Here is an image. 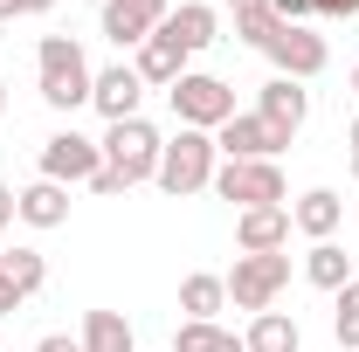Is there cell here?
Masks as SVG:
<instances>
[{"label":"cell","instance_id":"cell-30","mask_svg":"<svg viewBox=\"0 0 359 352\" xmlns=\"http://www.w3.org/2000/svg\"><path fill=\"white\" fill-rule=\"evenodd\" d=\"M7 221H21V194H14V187L0 180V228H7Z\"/></svg>","mask_w":359,"mask_h":352},{"label":"cell","instance_id":"cell-22","mask_svg":"<svg viewBox=\"0 0 359 352\" xmlns=\"http://www.w3.org/2000/svg\"><path fill=\"white\" fill-rule=\"evenodd\" d=\"M228 14H235V35H242V42H249V48H269V35L283 28L269 0H228Z\"/></svg>","mask_w":359,"mask_h":352},{"label":"cell","instance_id":"cell-11","mask_svg":"<svg viewBox=\"0 0 359 352\" xmlns=\"http://www.w3.org/2000/svg\"><path fill=\"white\" fill-rule=\"evenodd\" d=\"M166 14H173V0H104V42L138 48Z\"/></svg>","mask_w":359,"mask_h":352},{"label":"cell","instance_id":"cell-21","mask_svg":"<svg viewBox=\"0 0 359 352\" xmlns=\"http://www.w3.org/2000/svg\"><path fill=\"white\" fill-rule=\"evenodd\" d=\"M304 276H311L318 290H332V297H339V290L353 283V256H346L339 242H311V256H304Z\"/></svg>","mask_w":359,"mask_h":352},{"label":"cell","instance_id":"cell-27","mask_svg":"<svg viewBox=\"0 0 359 352\" xmlns=\"http://www.w3.org/2000/svg\"><path fill=\"white\" fill-rule=\"evenodd\" d=\"M90 194H104V201H118V194H132V187H125V180H118V173H111V166H104V173L90 180Z\"/></svg>","mask_w":359,"mask_h":352},{"label":"cell","instance_id":"cell-26","mask_svg":"<svg viewBox=\"0 0 359 352\" xmlns=\"http://www.w3.org/2000/svg\"><path fill=\"white\" fill-rule=\"evenodd\" d=\"M276 7V21H311L318 14V0H269Z\"/></svg>","mask_w":359,"mask_h":352},{"label":"cell","instance_id":"cell-29","mask_svg":"<svg viewBox=\"0 0 359 352\" xmlns=\"http://www.w3.org/2000/svg\"><path fill=\"white\" fill-rule=\"evenodd\" d=\"M318 14H325V21H353L359 0H318Z\"/></svg>","mask_w":359,"mask_h":352},{"label":"cell","instance_id":"cell-17","mask_svg":"<svg viewBox=\"0 0 359 352\" xmlns=\"http://www.w3.org/2000/svg\"><path fill=\"white\" fill-rule=\"evenodd\" d=\"M242 352H304V332L290 311H256L242 332Z\"/></svg>","mask_w":359,"mask_h":352},{"label":"cell","instance_id":"cell-1","mask_svg":"<svg viewBox=\"0 0 359 352\" xmlns=\"http://www.w3.org/2000/svg\"><path fill=\"white\" fill-rule=\"evenodd\" d=\"M35 76H42V104H48V111H76V104H90V83H97L90 55L69 42V35H42V48H35Z\"/></svg>","mask_w":359,"mask_h":352},{"label":"cell","instance_id":"cell-35","mask_svg":"<svg viewBox=\"0 0 359 352\" xmlns=\"http://www.w3.org/2000/svg\"><path fill=\"white\" fill-rule=\"evenodd\" d=\"M346 83H353V97H359V62H353V76H346Z\"/></svg>","mask_w":359,"mask_h":352},{"label":"cell","instance_id":"cell-15","mask_svg":"<svg viewBox=\"0 0 359 352\" xmlns=\"http://www.w3.org/2000/svg\"><path fill=\"white\" fill-rule=\"evenodd\" d=\"M159 28H166V35L187 48V55H201V48H215V42H222V14H215L208 0H180V7L166 14V21H159Z\"/></svg>","mask_w":359,"mask_h":352},{"label":"cell","instance_id":"cell-6","mask_svg":"<svg viewBox=\"0 0 359 352\" xmlns=\"http://www.w3.org/2000/svg\"><path fill=\"white\" fill-rule=\"evenodd\" d=\"M222 283H228V304L235 311H269L276 290L290 283V256H283V249H276V256H235V269H228Z\"/></svg>","mask_w":359,"mask_h":352},{"label":"cell","instance_id":"cell-24","mask_svg":"<svg viewBox=\"0 0 359 352\" xmlns=\"http://www.w3.org/2000/svg\"><path fill=\"white\" fill-rule=\"evenodd\" d=\"M173 352H242V339H235V332H222V325L187 318V325L173 332Z\"/></svg>","mask_w":359,"mask_h":352},{"label":"cell","instance_id":"cell-12","mask_svg":"<svg viewBox=\"0 0 359 352\" xmlns=\"http://www.w3.org/2000/svg\"><path fill=\"white\" fill-rule=\"evenodd\" d=\"M132 69H138V83H145V90H173L180 76H187V48H180L166 28H152V35L132 48Z\"/></svg>","mask_w":359,"mask_h":352},{"label":"cell","instance_id":"cell-14","mask_svg":"<svg viewBox=\"0 0 359 352\" xmlns=\"http://www.w3.org/2000/svg\"><path fill=\"white\" fill-rule=\"evenodd\" d=\"M290 242V208H242L235 215V249L242 256H276Z\"/></svg>","mask_w":359,"mask_h":352},{"label":"cell","instance_id":"cell-28","mask_svg":"<svg viewBox=\"0 0 359 352\" xmlns=\"http://www.w3.org/2000/svg\"><path fill=\"white\" fill-rule=\"evenodd\" d=\"M35 352H83V339H69V332H48V339H35Z\"/></svg>","mask_w":359,"mask_h":352},{"label":"cell","instance_id":"cell-9","mask_svg":"<svg viewBox=\"0 0 359 352\" xmlns=\"http://www.w3.org/2000/svg\"><path fill=\"white\" fill-rule=\"evenodd\" d=\"M256 118H263L269 132L297 138V132H304V118H311V90L290 83V76H269V83L256 90Z\"/></svg>","mask_w":359,"mask_h":352},{"label":"cell","instance_id":"cell-10","mask_svg":"<svg viewBox=\"0 0 359 352\" xmlns=\"http://www.w3.org/2000/svg\"><path fill=\"white\" fill-rule=\"evenodd\" d=\"M283 145H290V138H283V132H269L256 111H235L222 132H215V152H222V159H276Z\"/></svg>","mask_w":359,"mask_h":352},{"label":"cell","instance_id":"cell-3","mask_svg":"<svg viewBox=\"0 0 359 352\" xmlns=\"http://www.w3.org/2000/svg\"><path fill=\"white\" fill-rule=\"evenodd\" d=\"M166 104H173V118L187 132H222L228 118H235V90L222 76H208V69H187L173 90H166Z\"/></svg>","mask_w":359,"mask_h":352},{"label":"cell","instance_id":"cell-13","mask_svg":"<svg viewBox=\"0 0 359 352\" xmlns=\"http://www.w3.org/2000/svg\"><path fill=\"white\" fill-rule=\"evenodd\" d=\"M138 97H145V83H138L132 62H111V69H97V83H90V104L104 111V125L138 118Z\"/></svg>","mask_w":359,"mask_h":352},{"label":"cell","instance_id":"cell-2","mask_svg":"<svg viewBox=\"0 0 359 352\" xmlns=\"http://www.w3.org/2000/svg\"><path fill=\"white\" fill-rule=\"evenodd\" d=\"M215 166H222V152H215V132H187L180 125L173 138H166V152H159V187L173 194V201H187V194H208L215 187Z\"/></svg>","mask_w":359,"mask_h":352},{"label":"cell","instance_id":"cell-18","mask_svg":"<svg viewBox=\"0 0 359 352\" xmlns=\"http://www.w3.org/2000/svg\"><path fill=\"white\" fill-rule=\"evenodd\" d=\"M76 339H83V352H138L125 311H83V332Z\"/></svg>","mask_w":359,"mask_h":352},{"label":"cell","instance_id":"cell-5","mask_svg":"<svg viewBox=\"0 0 359 352\" xmlns=\"http://www.w3.org/2000/svg\"><path fill=\"white\" fill-rule=\"evenodd\" d=\"M97 145H104V166L125 180V187L152 180V173H159V152H166V138L152 132L145 118H125V125H111V132L97 138Z\"/></svg>","mask_w":359,"mask_h":352},{"label":"cell","instance_id":"cell-19","mask_svg":"<svg viewBox=\"0 0 359 352\" xmlns=\"http://www.w3.org/2000/svg\"><path fill=\"white\" fill-rule=\"evenodd\" d=\"M21 221H28V228H62V221H69V187H55V180L21 187Z\"/></svg>","mask_w":359,"mask_h":352},{"label":"cell","instance_id":"cell-25","mask_svg":"<svg viewBox=\"0 0 359 352\" xmlns=\"http://www.w3.org/2000/svg\"><path fill=\"white\" fill-rule=\"evenodd\" d=\"M332 339H339L346 352H359V276L332 297Z\"/></svg>","mask_w":359,"mask_h":352},{"label":"cell","instance_id":"cell-4","mask_svg":"<svg viewBox=\"0 0 359 352\" xmlns=\"http://www.w3.org/2000/svg\"><path fill=\"white\" fill-rule=\"evenodd\" d=\"M215 194L235 201V215H242V208H283V201H290L276 159H222V166H215Z\"/></svg>","mask_w":359,"mask_h":352},{"label":"cell","instance_id":"cell-8","mask_svg":"<svg viewBox=\"0 0 359 352\" xmlns=\"http://www.w3.org/2000/svg\"><path fill=\"white\" fill-rule=\"evenodd\" d=\"M263 55L276 62V76H290V83H311L318 69L332 62L325 35H311V21H283V28L269 35V48H263Z\"/></svg>","mask_w":359,"mask_h":352},{"label":"cell","instance_id":"cell-33","mask_svg":"<svg viewBox=\"0 0 359 352\" xmlns=\"http://www.w3.org/2000/svg\"><path fill=\"white\" fill-rule=\"evenodd\" d=\"M14 14H21V0H0V21H14Z\"/></svg>","mask_w":359,"mask_h":352},{"label":"cell","instance_id":"cell-31","mask_svg":"<svg viewBox=\"0 0 359 352\" xmlns=\"http://www.w3.org/2000/svg\"><path fill=\"white\" fill-rule=\"evenodd\" d=\"M7 311H21V290H14V283L0 276V318H7Z\"/></svg>","mask_w":359,"mask_h":352},{"label":"cell","instance_id":"cell-7","mask_svg":"<svg viewBox=\"0 0 359 352\" xmlns=\"http://www.w3.org/2000/svg\"><path fill=\"white\" fill-rule=\"evenodd\" d=\"M97 173H104V145L83 138L76 125L55 132V138H42V180H55V187H90Z\"/></svg>","mask_w":359,"mask_h":352},{"label":"cell","instance_id":"cell-36","mask_svg":"<svg viewBox=\"0 0 359 352\" xmlns=\"http://www.w3.org/2000/svg\"><path fill=\"white\" fill-rule=\"evenodd\" d=\"M0 111H7V76H0Z\"/></svg>","mask_w":359,"mask_h":352},{"label":"cell","instance_id":"cell-37","mask_svg":"<svg viewBox=\"0 0 359 352\" xmlns=\"http://www.w3.org/2000/svg\"><path fill=\"white\" fill-rule=\"evenodd\" d=\"M353 180H359V152H353Z\"/></svg>","mask_w":359,"mask_h":352},{"label":"cell","instance_id":"cell-34","mask_svg":"<svg viewBox=\"0 0 359 352\" xmlns=\"http://www.w3.org/2000/svg\"><path fill=\"white\" fill-rule=\"evenodd\" d=\"M346 145H353V152H359V118H353V132H346Z\"/></svg>","mask_w":359,"mask_h":352},{"label":"cell","instance_id":"cell-23","mask_svg":"<svg viewBox=\"0 0 359 352\" xmlns=\"http://www.w3.org/2000/svg\"><path fill=\"white\" fill-rule=\"evenodd\" d=\"M0 276H7L21 297H35L48 283V263H42V249H0Z\"/></svg>","mask_w":359,"mask_h":352},{"label":"cell","instance_id":"cell-20","mask_svg":"<svg viewBox=\"0 0 359 352\" xmlns=\"http://www.w3.org/2000/svg\"><path fill=\"white\" fill-rule=\"evenodd\" d=\"M180 311L201 318V325H215V311H228V283H222V276H208V269H194V276L180 283Z\"/></svg>","mask_w":359,"mask_h":352},{"label":"cell","instance_id":"cell-32","mask_svg":"<svg viewBox=\"0 0 359 352\" xmlns=\"http://www.w3.org/2000/svg\"><path fill=\"white\" fill-rule=\"evenodd\" d=\"M48 7H55V0H21V14H48Z\"/></svg>","mask_w":359,"mask_h":352},{"label":"cell","instance_id":"cell-16","mask_svg":"<svg viewBox=\"0 0 359 352\" xmlns=\"http://www.w3.org/2000/svg\"><path fill=\"white\" fill-rule=\"evenodd\" d=\"M339 221H346V201H339L332 187L297 194V208H290V228H304L311 242H332V235H339Z\"/></svg>","mask_w":359,"mask_h":352}]
</instances>
